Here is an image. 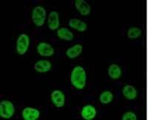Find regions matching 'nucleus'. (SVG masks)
I'll return each instance as SVG.
<instances>
[{"mask_svg":"<svg viewBox=\"0 0 148 120\" xmlns=\"http://www.w3.org/2000/svg\"><path fill=\"white\" fill-rule=\"evenodd\" d=\"M71 81L74 88L82 90L85 87L87 75L85 70L82 66H76L73 69L71 75Z\"/></svg>","mask_w":148,"mask_h":120,"instance_id":"1","label":"nucleus"},{"mask_svg":"<svg viewBox=\"0 0 148 120\" xmlns=\"http://www.w3.org/2000/svg\"><path fill=\"white\" fill-rule=\"evenodd\" d=\"M32 20L36 25L41 27L44 25L46 19V10L42 6L34 8L32 11Z\"/></svg>","mask_w":148,"mask_h":120,"instance_id":"2","label":"nucleus"},{"mask_svg":"<svg viewBox=\"0 0 148 120\" xmlns=\"http://www.w3.org/2000/svg\"><path fill=\"white\" fill-rule=\"evenodd\" d=\"M30 45V37L26 34H22L16 41V51L19 55L25 54Z\"/></svg>","mask_w":148,"mask_h":120,"instance_id":"3","label":"nucleus"},{"mask_svg":"<svg viewBox=\"0 0 148 120\" xmlns=\"http://www.w3.org/2000/svg\"><path fill=\"white\" fill-rule=\"evenodd\" d=\"M15 113L14 105L11 101L4 100L0 103V116L4 119H10Z\"/></svg>","mask_w":148,"mask_h":120,"instance_id":"4","label":"nucleus"},{"mask_svg":"<svg viewBox=\"0 0 148 120\" xmlns=\"http://www.w3.org/2000/svg\"><path fill=\"white\" fill-rule=\"evenodd\" d=\"M51 99L53 104L58 108H62L65 103V96L62 91L59 90H56L51 93Z\"/></svg>","mask_w":148,"mask_h":120,"instance_id":"5","label":"nucleus"},{"mask_svg":"<svg viewBox=\"0 0 148 120\" xmlns=\"http://www.w3.org/2000/svg\"><path fill=\"white\" fill-rule=\"evenodd\" d=\"M37 52L42 56H51L53 55V47L47 43H40L37 45Z\"/></svg>","mask_w":148,"mask_h":120,"instance_id":"6","label":"nucleus"},{"mask_svg":"<svg viewBox=\"0 0 148 120\" xmlns=\"http://www.w3.org/2000/svg\"><path fill=\"white\" fill-rule=\"evenodd\" d=\"M40 116V112L38 109L27 107L24 108L22 112V117L25 120H36Z\"/></svg>","mask_w":148,"mask_h":120,"instance_id":"7","label":"nucleus"},{"mask_svg":"<svg viewBox=\"0 0 148 120\" xmlns=\"http://www.w3.org/2000/svg\"><path fill=\"white\" fill-rule=\"evenodd\" d=\"M47 25L51 31H55L59 27V16L55 10L51 11L47 18Z\"/></svg>","mask_w":148,"mask_h":120,"instance_id":"8","label":"nucleus"},{"mask_svg":"<svg viewBox=\"0 0 148 120\" xmlns=\"http://www.w3.org/2000/svg\"><path fill=\"white\" fill-rule=\"evenodd\" d=\"M96 109L94 106L91 105H87L82 109L81 116L84 119L91 120L94 119L96 116Z\"/></svg>","mask_w":148,"mask_h":120,"instance_id":"9","label":"nucleus"},{"mask_svg":"<svg viewBox=\"0 0 148 120\" xmlns=\"http://www.w3.org/2000/svg\"><path fill=\"white\" fill-rule=\"evenodd\" d=\"M75 7L81 15L88 16L90 14V6L84 0H76L75 2Z\"/></svg>","mask_w":148,"mask_h":120,"instance_id":"10","label":"nucleus"},{"mask_svg":"<svg viewBox=\"0 0 148 120\" xmlns=\"http://www.w3.org/2000/svg\"><path fill=\"white\" fill-rule=\"evenodd\" d=\"M34 68L38 73H47L52 68V64L48 60H39L34 64Z\"/></svg>","mask_w":148,"mask_h":120,"instance_id":"11","label":"nucleus"},{"mask_svg":"<svg viewBox=\"0 0 148 120\" xmlns=\"http://www.w3.org/2000/svg\"><path fill=\"white\" fill-rule=\"evenodd\" d=\"M69 26L71 28L79 31V32H84L88 28V25L85 22L80 19H76V18L71 19L69 21Z\"/></svg>","mask_w":148,"mask_h":120,"instance_id":"12","label":"nucleus"},{"mask_svg":"<svg viewBox=\"0 0 148 120\" xmlns=\"http://www.w3.org/2000/svg\"><path fill=\"white\" fill-rule=\"evenodd\" d=\"M123 96L128 100H133L137 97L136 89L133 85H127L122 89Z\"/></svg>","mask_w":148,"mask_h":120,"instance_id":"13","label":"nucleus"},{"mask_svg":"<svg viewBox=\"0 0 148 120\" xmlns=\"http://www.w3.org/2000/svg\"><path fill=\"white\" fill-rule=\"evenodd\" d=\"M82 45L81 44H76L72 47H69L66 51V55L70 59L76 58L81 54L82 52Z\"/></svg>","mask_w":148,"mask_h":120,"instance_id":"14","label":"nucleus"},{"mask_svg":"<svg viewBox=\"0 0 148 120\" xmlns=\"http://www.w3.org/2000/svg\"><path fill=\"white\" fill-rule=\"evenodd\" d=\"M108 75L113 80H117L121 76V70L116 64H112L108 68Z\"/></svg>","mask_w":148,"mask_h":120,"instance_id":"15","label":"nucleus"},{"mask_svg":"<svg viewBox=\"0 0 148 120\" xmlns=\"http://www.w3.org/2000/svg\"><path fill=\"white\" fill-rule=\"evenodd\" d=\"M56 34H57L58 37L63 39V40L71 41L73 39V33L66 27H61V28L58 29Z\"/></svg>","mask_w":148,"mask_h":120,"instance_id":"16","label":"nucleus"},{"mask_svg":"<svg viewBox=\"0 0 148 120\" xmlns=\"http://www.w3.org/2000/svg\"><path fill=\"white\" fill-rule=\"evenodd\" d=\"M113 99V93L110 91H105L101 93L99 97V100L102 104H109L112 101Z\"/></svg>","mask_w":148,"mask_h":120,"instance_id":"17","label":"nucleus"},{"mask_svg":"<svg viewBox=\"0 0 148 120\" xmlns=\"http://www.w3.org/2000/svg\"><path fill=\"white\" fill-rule=\"evenodd\" d=\"M141 31L138 27H130L127 31V37L129 39H136L141 36Z\"/></svg>","mask_w":148,"mask_h":120,"instance_id":"18","label":"nucleus"},{"mask_svg":"<svg viewBox=\"0 0 148 120\" xmlns=\"http://www.w3.org/2000/svg\"><path fill=\"white\" fill-rule=\"evenodd\" d=\"M123 120H136L137 119L136 115L133 112H126L121 117Z\"/></svg>","mask_w":148,"mask_h":120,"instance_id":"19","label":"nucleus"}]
</instances>
